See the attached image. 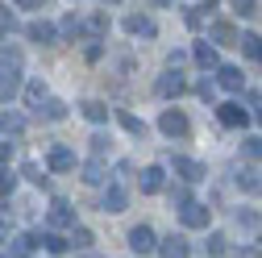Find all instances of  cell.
Wrapping results in <instances>:
<instances>
[{"mask_svg": "<svg viewBox=\"0 0 262 258\" xmlns=\"http://www.w3.org/2000/svg\"><path fill=\"white\" fill-rule=\"evenodd\" d=\"M158 129H162L167 138H179V142H183V138L191 134V121H187V117H183L179 109H167V113L158 117Z\"/></svg>", "mask_w": 262, "mask_h": 258, "instance_id": "cell-1", "label": "cell"}, {"mask_svg": "<svg viewBox=\"0 0 262 258\" xmlns=\"http://www.w3.org/2000/svg\"><path fill=\"white\" fill-rule=\"evenodd\" d=\"M129 250L134 254H154L158 250V238H154L150 225H134V229H129Z\"/></svg>", "mask_w": 262, "mask_h": 258, "instance_id": "cell-2", "label": "cell"}, {"mask_svg": "<svg viewBox=\"0 0 262 258\" xmlns=\"http://www.w3.org/2000/svg\"><path fill=\"white\" fill-rule=\"evenodd\" d=\"M17 92H21V67H9V62H0V104H9Z\"/></svg>", "mask_w": 262, "mask_h": 258, "instance_id": "cell-3", "label": "cell"}, {"mask_svg": "<svg viewBox=\"0 0 262 258\" xmlns=\"http://www.w3.org/2000/svg\"><path fill=\"white\" fill-rule=\"evenodd\" d=\"M208 217H212V208H208V204H200V200H191V204L179 212L183 229H208Z\"/></svg>", "mask_w": 262, "mask_h": 258, "instance_id": "cell-4", "label": "cell"}, {"mask_svg": "<svg viewBox=\"0 0 262 258\" xmlns=\"http://www.w3.org/2000/svg\"><path fill=\"white\" fill-rule=\"evenodd\" d=\"M154 92L162 96V100H175V96H183V92H187V79H183L179 71H167V75H158Z\"/></svg>", "mask_w": 262, "mask_h": 258, "instance_id": "cell-5", "label": "cell"}, {"mask_svg": "<svg viewBox=\"0 0 262 258\" xmlns=\"http://www.w3.org/2000/svg\"><path fill=\"white\" fill-rule=\"evenodd\" d=\"M125 34H134V38H158V25L146 13H129L125 17Z\"/></svg>", "mask_w": 262, "mask_h": 258, "instance_id": "cell-6", "label": "cell"}, {"mask_svg": "<svg viewBox=\"0 0 262 258\" xmlns=\"http://www.w3.org/2000/svg\"><path fill=\"white\" fill-rule=\"evenodd\" d=\"M187 250H191L187 238H183V233H171V238H162V242H158L154 254H158V258H187Z\"/></svg>", "mask_w": 262, "mask_h": 258, "instance_id": "cell-7", "label": "cell"}, {"mask_svg": "<svg viewBox=\"0 0 262 258\" xmlns=\"http://www.w3.org/2000/svg\"><path fill=\"white\" fill-rule=\"evenodd\" d=\"M216 117H221V125H225V129H242V125L250 121V113H246L242 104H233V100L221 104V109H216Z\"/></svg>", "mask_w": 262, "mask_h": 258, "instance_id": "cell-8", "label": "cell"}, {"mask_svg": "<svg viewBox=\"0 0 262 258\" xmlns=\"http://www.w3.org/2000/svg\"><path fill=\"white\" fill-rule=\"evenodd\" d=\"M25 34H29V42H38V46H54V42H58V29H54L50 21H29Z\"/></svg>", "mask_w": 262, "mask_h": 258, "instance_id": "cell-9", "label": "cell"}, {"mask_svg": "<svg viewBox=\"0 0 262 258\" xmlns=\"http://www.w3.org/2000/svg\"><path fill=\"white\" fill-rule=\"evenodd\" d=\"M50 225L54 229H75V208L67 200H54L50 204Z\"/></svg>", "mask_w": 262, "mask_h": 258, "instance_id": "cell-10", "label": "cell"}, {"mask_svg": "<svg viewBox=\"0 0 262 258\" xmlns=\"http://www.w3.org/2000/svg\"><path fill=\"white\" fill-rule=\"evenodd\" d=\"M175 175L183 183H200L208 171H204V163H195V158H175Z\"/></svg>", "mask_w": 262, "mask_h": 258, "instance_id": "cell-11", "label": "cell"}, {"mask_svg": "<svg viewBox=\"0 0 262 258\" xmlns=\"http://www.w3.org/2000/svg\"><path fill=\"white\" fill-rule=\"evenodd\" d=\"M100 208H104V212H125V208H129V191H125L121 183H113V187L104 191V200H100Z\"/></svg>", "mask_w": 262, "mask_h": 258, "instance_id": "cell-12", "label": "cell"}, {"mask_svg": "<svg viewBox=\"0 0 262 258\" xmlns=\"http://www.w3.org/2000/svg\"><path fill=\"white\" fill-rule=\"evenodd\" d=\"M46 167H50V171H58V175H62V171H75V150L54 146V150H50V158H46Z\"/></svg>", "mask_w": 262, "mask_h": 258, "instance_id": "cell-13", "label": "cell"}, {"mask_svg": "<svg viewBox=\"0 0 262 258\" xmlns=\"http://www.w3.org/2000/svg\"><path fill=\"white\" fill-rule=\"evenodd\" d=\"M208 38L216 42V46H237V25H229V21H212V29H208Z\"/></svg>", "mask_w": 262, "mask_h": 258, "instance_id": "cell-14", "label": "cell"}, {"mask_svg": "<svg viewBox=\"0 0 262 258\" xmlns=\"http://www.w3.org/2000/svg\"><path fill=\"white\" fill-rule=\"evenodd\" d=\"M237 187L246 191V196H262V167H242Z\"/></svg>", "mask_w": 262, "mask_h": 258, "instance_id": "cell-15", "label": "cell"}, {"mask_svg": "<svg viewBox=\"0 0 262 258\" xmlns=\"http://www.w3.org/2000/svg\"><path fill=\"white\" fill-rule=\"evenodd\" d=\"M21 134H25V117L21 113H0V138L9 142V138H21Z\"/></svg>", "mask_w": 262, "mask_h": 258, "instance_id": "cell-16", "label": "cell"}, {"mask_svg": "<svg viewBox=\"0 0 262 258\" xmlns=\"http://www.w3.org/2000/svg\"><path fill=\"white\" fill-rule=\"evenodd\" d=\"M138 183H142L146 196H154V191H162V183H167V171H162V167H146Z\"/></svg>", "mask_w": 262, "mask_h": 258, "instance_id": "cell-17", "label": "cell"}, {"mask_svg": "<svg viewBox=\"0 0 262 258\" xmlns=\"http://www.w3.org/2000/svg\"><path fill=\"white\" fill-rule=\"evenodd\" d=\"M191 54H195V67H204V71H212V67H216V71H221L216 46H208V42H195V50H191Z\"/></svg>", "mask_w": 262, "mask_h": 258, "instance_id": "cell-18", "label": "cell"}, {"mask_svg": "<svg viewBox=\"0 0 262 258\" xmlns=\"http://www.w3.org/2000/svg\"><path fill=\"white\" fill-rule=\"evenodd\" d=\"M104 34H108V13H92V17L83 21V38L96 42V38H104Z\"/></svg>", "mask_w": 262, "mask_h": 258, "instance_id": "cell-19", "label": "cell"}, {"mask_svg": "<svg viewBox=\"0 0 262 258\" xmlns=\"http://www.w3.org/2000/svg\"><path fill=\"white\" fill-rule=\"evenodd\" d=\"M216 83H221L225 92H242V83H246V79H242V67H221V71H216Z\"/></svg>", "mask_w": 262, "mask_h": 258, "instance_id": "cell-20", "label": "cell"}, {"mask_svg": "<svg viewBox=\"0 0 262 258\" xmlns=\"http://www.w3.org/2000/svg\"><path fill=\"white\" fill-rule=\"evenodd\" d=\"M34 246H38L34 233H17L13 246H9V258H29V254H34Z\"/></svg>", "mask_w": 262, "mask_h": 258, "instance_id": "cell-21", "label": "cell"}, {"mask_svg": "<svg viewBox=\"0 0 262 258\" xmlns=\"http://www.w3.org/2000/svg\"><path fill=\"white\" fill-rule=\"evenodd\" d=\"M25 104L34 109V113L46 104V83H42V79H29V83H25Z\"/></svg>", "mask_w": 262, "mask_h": 258, "instance_id": "cell-22", "label": "cell"}, {"mask_svg": "<svg viewBox=\"0 0 262 258\" xmlns=\"http://www.w3.org/2000/svg\"><path fill=\"white\" fill-rule=\"evenodd\" d=\"M237 46H242V54H246L250 62H262V38H258V34H242Z\"/></svg>", "mask_w": 262, "mask_h": 258, "instance_id": "cell-23", "label": "cell"}, {"mask_svg": "<svg viewBox=\"0 0 262 258\" xmlns=\"http://www.w3.org/2000/svg\"><path fill=\"white\" fill-rule=\"evenodd\" d=\"M79 109H83V117H88L92 125H104V121H108V104H104V100H83Z\"/></svg>", "mask_w": 262, "mask_h": 258, "instance_id": "cell-24", "label": "cell"}, {"mask_svg": "<svg viewBox=\"0 0 262 258\" xmlns=\"http://www.w3.org/2000/svg\"><path fill=\"white\" fill-rule=\"evenodd\" d=\"M58 34H62V38H71V42H75V38H83V21H79L75 13H67V17L58 21Z\"/></svg>", "mask_w": 262, "mask_h": 258, "instance_id": "cell-25", "label": "cell"}, {"mask_svg": "<svg viewBox=\"0 0 262 258\" xmlns=\"http://www.w3.org/2000/svg\"><path fill=\"white\" fill-rule=\"evenodd\" d=\"M38 113H42V121H62V117H67V104L54 100V96H46V104H42Z\"/></svg>", "mask_w": 262, "mask_h": 258, "instance_id": "cell-26", "label": "cell"}, {"mask_svg": "<svg viewBox=\"0 0 262 258\" xmlns=\"http://www.w3.org/2000/svg\"><path fill=\"white\" fill-rule=\"evenodd\" d=\"M108 175H104V163L100 158H92V163H83V183H104Z\"/></svg>", "mask_w": 262, "mask_h": 258, "instance_id": "cell-27", "label": "cell"}, {"mask_svg": "<svg viewBox=\"0 0 262 258\" xmlns=\"http://www.w3.org/2000/svg\"><path fill=\"white\" fill-rule=\"evenodd\" d=\"M167 200H171V208H179V212H183V208H187V204H191V191H187V187H183V183H175V187H171V191H167Z\"/></svg>", "mask_w": 262, "mask_h": 258, "instance_id": "cell-28", "label": "cell"}, {"mask_svg": "<svg viewBox=\"0 0 262 258\" xmlns=\"http://www.w3.org/2000/svg\"><path fill=\"white\" fill-rule=\"evenodd\" d=\"M242 158L262 163V138H242Z\"/></svg>", "mask_w": 262, "mask_h": 258, "instance_id": "cell-29", "label": "cell"}, {"mask_svg": "<svg viewBox=\"0 0 262 258\" xmlns=\"http://www.w3.org/2000/svg\"><path fill=\"white\" fill-rule=\"evenodd\" d=\"M67 246H75V250H88V246H92V229L75 225V229H71V238H67Z\"/></svg>", "mask_w": 262, "mask_h": 258, "instance_id": "cell-30", "label": "cell"}, {"mask_svg": "<svg viewBox=\"0 0 262 258\" xmlns=\"http://www.w3.org/2000/svg\"><path fill=\"white\" fill-rule=\"evenodd\" d=\"M204 250H208V258H216V254H225V250H229V238H225V233H208Z\"/></svg>", "mask_w": 262, "mask_h": 258, "instance_id": "cell-31", "label": "cell"}, {"mask_svg": "<svg viewBox=\"0 0 262 258\" xmlns=\"http://www.w3.org/2000/svg\"><path fill=\"white\" fill-rule=\"evenodd\" d=\"M42 246H46L50 254H62V250H71V246H67V238H62V233H42Z\"/></svg>", "mask_w": 262, "mask_h": 258, "instance_id": "cell-32", "label": "cell"}, {"mask_svg": "<svg viewBox=\"0 0 262 258\" xmlns=\"http://www.w3.org/2000/svg\"><path fill=\"white\" fill-rule=\"evenodd\" d=\"M21 175H25L29 183H38V187H46V171H42L38 163H25V167H21Z\"/></svg>", "mask_w": 262, "mask_h": 258, "instance_id": "cell-33", "label": "cell"}, {"mask_svg": "<svg viewBox=\"0 0 262 258\" xmlns=\"http://www.w3.org/2000/svg\"><path fill=\"white\" fill-rule=\"evenodd\" d=\"M121 125H125V129H129V134H138V138H142V134H146V121H138V117H134V113H121Z\"/></svg>", "mask_w": 262, "mask_h": 258, "instance_id": "cell-34", "label": "cell"}, {"mask_svg": "<svg viewBox=\"0 0 262 258\" xmlns=\"http://www.w3.org/2000/svg\"><path fill=\"white\" fill-rule=\"evenodd\" d=\"M13 187H17V175H13V171H0V200L13 196Z\"/></svg>", "mask_w": 262, "mask_h": 258, "instance_id": "cell-35", "label": "cell"}, {"mask_svg": "<svg viewBox=\"0 0 262 258\" xmlns=\"http://www.w3.org/2000/svg\"><path fill=\"white\" fill-rule=\"evenodd\" d=\"M233 258H262V242H250V246H237Z\"/></svg>", "mask_w": 262, "mask_h": 258, "instance_id": "cell-36", "label": "cell"}, {"mask_svg": "<svg viewBox=\"0 0 262 258\" xmlns=\"http://www.w3.org/2000/svg\"><path fill=\"white\" fill-rule=\"evenodd\" d=\"M187 25H191V29L204 25V5H191V9H187Z\"/></svg>", "mask_w": 262, "mask_h": 258, "instance_id": "cell-37", "label": "cell"}, {"mask_svg": "<svg viewBox=\"0 0 262 258\" xmlns=\"http://www.w3.org/2000/svg\"><path fill=\"white\" fill-rule=\"evenodd\" d=\"M258 9H262V5H254V0H237V5H233V13H237V17H254Z\"/></svg>", "mask_w": 262, "mask_h": 258, "instance_id": "cell-38", "label": "cell"}, {"mask_svg": "<svg viewBox=\"0 0 262 258\" xmlns=\"http://www.w3.org/2000/svg\"><path fill=\"white\" fill-rule=\"evenodd\" d=\"M195 92H200V100H212V96H216V83H212V79H200Z\"/></svg>", "mask_w": 262, "mask_h": 258, "instance_id": "cell-39", "label": "cell"}, {"mask_svg": "<svg viewBox=\"0 0 262 258\" xmlns=\"http://www.w3.org/2000/svg\"><path fill=\"white\" fill-rule=\"evenodd\" d=\"M5 34H13V13L0 5V38H5Z\"/></svg>", "mask_w": 262, "mask_h": 258, "instance_id": "cell-40", "label": "cell"}, {"mask_svg": "<svg viewBox=\"0 0 262 258\" xmlns=\"http://www.w3.org/2000/svg\"><path fill=\"white\" fill-rule=\"evenodd\" d=\"M237 225H246V229H258L262 217H258V212H237Z\"/></svg>", "mask_w": 262, "mask_h": 258, "instance_id": "cell-41", "label": "cell"}, {"mask_svg": "<svg viewBox=\"0 0 262 258\" xmlns=\"http://www.w3.org/2000/svg\"><path fill=\"white\" fill-rule=\"evenodd\" d=\"M9 158H13V142L0 138V171H9Z\"/></svg>", "mask_w": 262, "mask_h": 258, "instance_id": "cell-42", "label": "cell"}, {"mask_svg": "<svg viewBox=\"0 0 262 258\" xmlns=\"http://www.w3.org/2000/svg\"><path fill=\"white\" fill-rule=\"evenodd\" d=\"M104 150H108V138H104V134H96V138H92V154H96V158H104Z\"/></svg>", "mask_w": 262, "mask_h": 258, "instance_id": "cell-43", "label": "cell"}, {"mask_svg": "<svg viewBox=\"0 0 262 258\" xmlns=\"http://www.w3.org/2000/svg\"><path fill=\"white\" fill-rule=\"evenodd\" d=\"M250 104L258 109V121H262V96H258V92H250Z\"/></svg>", "mask_w": 262, "mask_h": 258, "instance_id": "cell-44", "label": "cell"}, {"mask_svg": "<svg viewBox=\"0 0 262 258\" xmlns=\"http://www.w3.org/2000/svg\"><path fill=\"white\" fill-rule=\"evenodd\" d=\"M0 242H9V225H5V217H0Z\"/></svg>", "mask_w": 262, "mask_h": 258, "instance_id": "cell-45", "label": "cell"}]
</instances>
